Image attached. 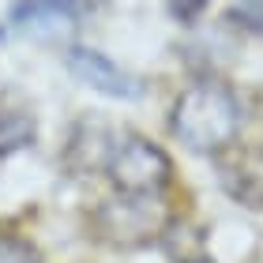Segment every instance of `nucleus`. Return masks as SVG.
<instances>
[{
    "mask_svg": "<svg viewBox=\"0 0 263 263\" xmlns=\"http://www.w3.org/2000/svg\"><path fill=\"white\" fill-rule=\"evenodd\" d=\"M68 71L79 83H87L90 90H102L109 98H139L143 94V83L98 49H83V45L68 49Z\"/></svg>",
    "mask_w": 263,
    "mask_h": 263,
    "instance_id": "5",
    "label": "nucleus"
},
{
    "mask_svg": "<svg viewBox=\"0 0 263 263\" xmlns=\"http://www.w3.org/2000/svg\"><path fill=\"white\" fill-rule=\"evenodd\" d=\"M173 136L196 154H218L241 132V102L226 83H196L173 105Z\"/></svg>",
    "mask_w": 263,
    "mask_h": 263,
    "instance_id": "1",
    "label": "nucleus"
},
{
    "mask_svg": "<svg viewBox=\"0 0 263 263\" xmlns=\"http://www.w3.org/2000/svg\"><path fill=\"white\" fill-rule=\"evenodd\" d=\"M105 170H109L113 184L128 196H158L173 177V162L162 147L139 136H128L124 143H113Z\"/></svg>",
    "mask_w": 263,
    "mask_h": 263,
    "instance_id": "3",
    "label": "nucleus"
},
{
    "mask_svg": "<svg viewBox=\"0 0 263 263\" xmlns=\"http://www.w3.org/2000/svg\"><path fill=\"white\" fill-rule=\"evenodd\" d=\"M207 4L211 0H170V11H173L177 23H196L207 11Z\"/></svg>",
    "mask_w": 263,
    "mask_h": 263,
    "instance_id": "9",
    "label": "nucleus"
},
{
    "mask_svg": "<svg viewBox=\"0 0 263 263\" xmlns=\"http://www.w3.org/2000/svg\"><path fill=\"white\" fill-rule=\"evenodd\" d=\"M0 263H42L30 245L15 241V237H0Z\"/></svg>",
    "mask_w": 263,
    "mask_h": 263,
    "instance_id": "8",
    "label": "nucleus"
},
{
    "mask_svg": "<svg viewBox=\"0 0 263 263\" xmlns=\"http://www.w3.org/2000/svg\"><path fill=\"white\" fill-rule=\"evenodd\" d=\"M34 117L23 109H0V158L15 154L34 143Z\"/></svg>",
    "mask_w": 263,
    "mask_h": 263,
    "instance_id": "6",
    "label": "nucleus"
},
{
    "mask_svg": "<svg viewBox=\"0 0 263 263\" xmlns=\"http://www.w3.org/2000/svg\"><path fill=\"white\" fill-rule=\"evenodd\" d=\"M170 226V207L158 196H113L94 211V233L113 248H139Z\"/></svg>",
    "mask_w": 263,
    "mask_h": 263,
    "instance_id": "2",
    "label": "nucleus"
},
{
    "mask_svg": "<svg viewBox=\"0 0 263 263\" xmlns=\"http://www.w3.org/2000/svg\"><path fill=\"white\" fill-rule=\"evenodd\" d=\"M79 19V0H15L8 15L11 34H27V38H61L76 27Z\"/></svg>",
    "mask_w": 263,
    "mask_h": 263,
    "instance_id": "4",
    "label": "nucleus"
},
{
    "mask_svg": "<svg viewBox=\"0 0 263 263\" xmlns=\"http://www.w3.org/2000/svg\"><path fill=\"white\" fill-rule=\"evenodd\" d=\"M230 19L248 34H259L263 38V0H233Z\"/></svg>",
    "mask_w": 263,
    "mask_h": 263,
    "instance_id": "7",
    "label": "nucleus"
}]
</instances>
